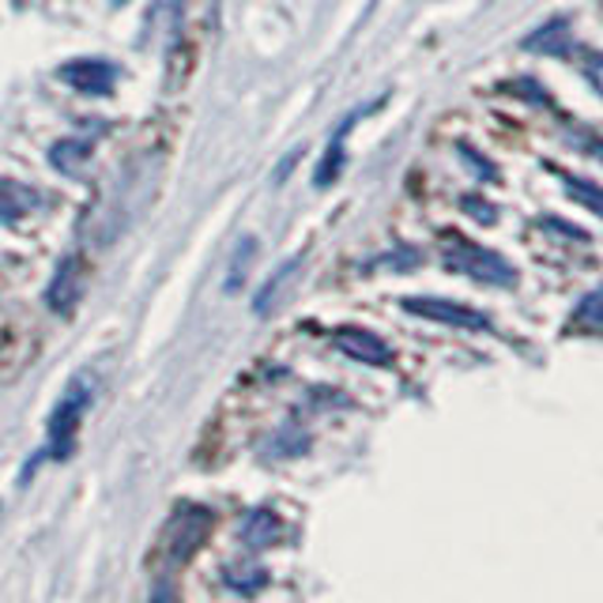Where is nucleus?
I'll list each match as a JSON object with an SVG mask.
<instances>
[{
	"mask_svg": "<svg viewBox=\"0 0 603 603\" xmlns=\"http://www.w3.org/2000/svg\"><path fill=\"white\" fill-rule=\"evenodd\" d=\"M581 72H584V80H589V87L603 98V54H584Z\"/></svg>",
	"mask_w": 603,
	"mask_h": 603,
	"instance_id": "nucleus-17",
	"label": "nucleus"
},
{
	"mask_svg": "<svg viewBox=\"0 0 603 603\" xmlns=\"http://www.w3.org/2000/svg\"><path fill=\"white\" fill-rule=\"evenodd\" d=\"M38 204V192L27 189V186H15V181H4L0 178V223L12 226L20 223L31 208Z\"/></svg>",
	"mask_w": 603,
	"mask_h": 603,
	"instance_id": "nucleus-9",
	"label": "nucleus"
},
{
	"mask_svg": "<svg viewBox=\"0 0 603 603\" xmlns=\"http://www.w3.org/2000/svg\"><path fill=\"white\" fill-rule=\"evenodd\" d=\"M253 253H257L253 238H241L238 253H234V261H230V275H226V291H238L241 287V280H246V264H249V257H253Z\"/></svg>",
	"mask_w": 603,
	"mask_h": 603,
	"instance_id": "nucleus-15",
	"label": "nucleus"
},
{
	"mask_svg": "<svg viewBox=\"0 0 603 603\" xmlns=\"http://www.w3.org/2000/svg\"><path fill=\"white\" fill-rule=\"evenodd\" d=\"M295 268H298V261H291V264H280V268H275V275H272V280H268L264 287H261V295H257L253 314H268V306H272V291L280 287V283L287 280V275L295 272Z\"/></svg>",
	"mask_w": 603,
	"mask_h": 603,
	"instance_id": "nucleus-16",
	"label": "nucleus"
},
{
	"mask_svg": "<svg viewBox=\"0 0 603 603\" xmlns=\"http://www.w3.org/2000/svg\"><path fill=\"white\" fill-rule=\"evenodd\" d=\"M57 75H61L72 91H80V95H110V91L117 87L121 69L110 61H103V57H80V61L61 64V72Z\"/></svg>",
	"mask_w": 603,
	"mask_h": 603,
	"instance_id": "nucleus-4",
	"label": "nucleus"
},
{
	"mask_svg": "<svg viewBox=\"0 0 603 603\" xmlns=\"http://www.w3.org/2000/svg\"><path fill=\"white\" fill-rule=\"evenodd\" d=\"M400 306L407 314L423 317V321H438L449 324V329H468V332H487L490 329V317L480 314V309L464 306V302H452V298H404Z\"/></svg>",
	"mask_w": 603,
	"mask_h": 603,
	"instance_id": "nucleus-3",
	"label": "nucleus"
},
{
	"mask_svg": "<svg viewBox=\"0 0 603 603\" xmlns=\"http://www.w3.org/2000/svg\"><path fill=\"white\" fill-rule=\"evenodd\" d=\"M524 49L543 57H569L574 54V35H569V23L566 20H551L543 27H535L532 35L524 38Z\"/></svg>",
	"mask_w": 603,
	"mask_h": 603,
	"instance_id": "nucleus-8",
	"label": "nucleus"
},
{
	"mask_svg": "<svg viewBox=\"0 0 603 603\" xmlns=\"http://www.w3.org/2000/svg\"><path fill=\"white\" fill-rule=\"evenodd\" d=\"M351 125H355V117H343L336 137H332L329 147H324V158H321V166H317V174H314V186L317 189L332 186V181L340 178V170H343V137L351 132Z\"/></svg>",
	"mask_w": 603,
	"mask_h": 603,
	"instance_id": "nucleus-10",
	"label": "nucleus"
},
{
	"mask_svg": "<svg viewBox=\"0 0 603 603\" xmlns=\"http://www.w3.org/2000/svg\"><path fill=\"white\" fill-rule=\"evenodd\" d=\"M83 407H87V389H72L69 397L54 407V415H49L46 430H49V446H54L57 460H64L72 452V438H75V426H80Z\"/></svg>",
	"mask_w": 603,
	"mask_h": 603,
	"instance_id": "nucleus-5",
	"label": "nucleus"
},
{
	"mask_svg": "<svg viewBox=\"0 0 603 603\" xmlns=\"http://www.w3.org/2000/svg\"><path fill=\"white\" fill-rule=\"evenodd\" d=\"M208 532H212V509L204 506H186L170 517L163 535V558L170 569L186 566L200 547H204Z\"/></svg>",
	"mask_w": 603,
	"mask_h": 603,
	"instance_id": "nucleus-2",
	"label": "nucleus"
},
{
	"mask_svg": "<svg viewBox=\"0 0 603 603\" xmlns=\"http://www.w3.org/2000/svg\"><path fill=\"white\" fill-rule=\"evenodd\" d=\"M589 151H592V155H596L600 163H603V140H589Z\"/></svg>",
	"mask_w": 603,
	"mask_h": 603,
	"instance_id": "nucleus-20",
	"label": "nucleus"
},
{
	"mask_svg": "<svg viewBox=\"0 0 603 603\" xmlns=\"http://www.w3.org/2000/svg\"><path fill=\"white\" fill-rule=\"evenodd\" d=\"M441 264L475 283H487V287H513L517 283V268L506 257L475 246L460 234H441Z\"/></svg>",
	"mask_w": 603,
	"mask_h": 603,
	"instance_id": "nucleus-1",
	"label": "nucleus"
},
{
	"mask_svg": "<svg viewBox=\"0 0 603 603\" xmlns=\"http://www.w3.org/2000/svg\"><path fill=\"white\" fill-rule=\"evenodd\" d=\"M49 166L61 174H80V166L91 158V144L87 140H57L54 147L46 151Z\"/></svg>",
	"mask_w": 603,
	"mask_h": 603,
	"instance_id": "nucleus-12",
	"label": "nucleus"
},
{
	"mask_svg": "<svg viewBox=\"0 0 603 603\" xmlns=\"http://www.w3.org/2000/svg\"><path fill=\"white\" fill-rule=\"evenodd\" d=\"M457 151H460V158H464V163L472 166L475 174H480V178H487V181H494V178H498V170H494V166L487 163V158H480V155H475V151L468 147V144H460Z\"/></svg>",
	"mask_w": 603,
	"mask_h": 603,
	"instance_id": "nucleus-18",
	"label": "nucleus"
},
{
	"mask_svg": "<svg viewBox=\"0 0 603 603\" xmlns=\"http://www.w3.org/2000/svg\"><path fill=\"white\" fill-rule=\"evenodd\" d=\"M80 302V261L75 257H61L57 261V272L49 275V287H46V306L54 314L69 317Z\"/></svg>",
	"mask_w": 603,
	"mask_h": 603,
	"instance_id": "nucleus-7",
	"label": "nucleus"
},
{
	"mask_svg": "<svg viewBox=\"0 0 603 603\" xmlns=\"http://www.w3.org/2000/svg\"><path fill=\"white\" fill-rule=\"evenodd\" d=\"M336 351L351 358V363H363V366H392V347L385 343L377 332L370 329H336Z\"/></svg>",
	"mask_w": 603,
	"mask_h": 603,
	"instance_id": "nucleus-6",
	"label": "nucleus"
},
{
	"mask_svg": "<svg viewBox=\"0 0 603 603\" xmlns=\"http://www.w3.org/2000/svg\"><path fill=\"white\" fill-rule=\"evenodd\" d=\"M464 208H468V215H472V220H480L487 226L498 220V215H494V208L487 204V200H480V197H464Z\"/></svg>",
	"mask_w": 603,
	"mask_h": 603,
	"instance_id": "nucleus-19",
	"label": "nucleus"
},
{
	"mask_svg": "<svg viewBox=\"0 0 603 603\" xmlns=\"http://www.w3.org/2000/svg\"><path fill=\"white\" fill-rule=\"evenodd\" d=\"M563 181H566V197L569 200H577V204L589 208L592 215H600V220H603V186H600V181L574 178V174H569V178H563Z\"/></svg>",
	"mask_w": 603,
	"mask_h": 603,
	"instance_id": "nucleus-13",
	"label": "nucleus"
},
{
	"mask_svg": "<svg viewBox=\"0 0 603 603\" xmlns=\"http://www.w3.org/2000/svg\"><path fill=\"white\" fill-rule=\"evenodd\" d=\"M280 535V521H275L272 509H253V513L241 521V543L246 547H268V543Z\"/></svg>",
	"mask_w": 603,
	"mask_h": 603,
	"instance_id": "nucleus-11",
	"label": "nucleus"
},
{
	"mask_svg": "<svg viewBox=\"0 0 603 603\" xmlns=\"http://www.w3.org/2000/svg\"><path fill=\"white\" fill-rule=\"evenodd\" d=\"M117 4H121V0H117Z\"/></svg>",
	"mask_w": 603,
	"mask_h": 603,
	"instance_id": "nucleus-21",
	"label": "nucleus"
},
{
	"mask_svg": "<svg viewBox=\"0 0 603 603\" xmlns=\"http://www.w3.org/2000/svg\"><path fill=\"white\" fill-rule=\"evenodd\" d=\"M574 324H577V329H596V332L603 329V287L589 291V295L577 302Z\"/></svg>",
	"mask_w": 603,
	"mask_h": 603,
	"instance_id": "nucleus-14",
	"label": "nucleus"
}]
</instances>
